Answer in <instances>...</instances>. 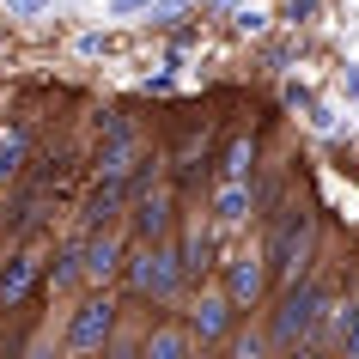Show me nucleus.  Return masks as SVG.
I'll return each instance as SVG.
<instances>
[{"instance_id": "2eb2a0df", "label": "nucleus", "mask_w": 359, "mask_h": 359, "mask_svg": "<svg viewBox=\"0 0 359 359\" xmlns=\"http://www.w3.org/2000/svg\"><path fill=\"white\" fill-rule=\"evenodd\" d=\"M208 256H213V244H208V231H189V238H183V244H177V262H183V280H201V274H208Z\"/></svg>"}, {"instance_id": "f257e3e1", "label": "nucleus", "mask_w": 359, "mask_h": 359, "mask_svg": "<svg viewBox=\"0 0 359 359\" xmlns=\"http://www.w3.org/2000/svg\"><path fill=\"white\" fill-rule=\"evenodd\" d=\"M323 317H329L323 286L317 280H292L286 299H280V311H274V323H268V347H311Z\"/></svg>"}, {"instance_id": "7ed1b4c3", "label": "nucleus", "mask_w": 359, "mask_h": 359, "mask_svg": "<svg viewBox=\"0 0 359 359\" xmlns=\"http://www.w3.org/2000/svg\"><path fill=\"white\" fill-rule=\"evenodd\" d=\"M304 250H311V213H304V208H280V213H274V226H268V244H262L268 274L292 286V280H299V268H304Z\"/></svg>"}, {"instance_id": "ddd939ff", "label": "nucleus", "mask_w": 359, "mask_h": 359, "mask_svg": "<svg viewBox=\"0 0 359 359\" xmlns=\"http://www.w3.org/2000/svg\"><path fill=\"white\" fill-rule=\"evenodd\" d=\"M25 158H31V128H25V122L0 128V189L25 177Z\"/></svg>"}, {"instance_id": "6ab92c4d", "label": "nucleus", "mask_w": 359, "mask_h": 359, "mask_svg": "<svg viewBox=\"0 0 359 359\" xmlns=\"http://www.w3.org/2000/svg\"><path fill=\"white\" fill-rule=\"evenodd\" d=\"M147 6H158V0H110V19H128V13H147Z\"/></svg>"}, {"instance_id": "4468645a", "label": "nucleus", "mask_w": 359, "mask_h": 359, "mask_svg": "<svg viewBox=\"0 0 359 359\" xmlns=\"http://www.w3.org/2000/svg\"><path fill=\"white\" fill-rule=\"evenodd\" d=\"M189 347H195V335H189V329H170V323L140 341V353H147V359H183Z\"/></svg>"}, {"instance_id": "20e7f679", "label": "nucleus", "mask_w": 359, "mask_h": 359, "mask_svg": "<svg viewBox=\"0 0 359 359\" xmlns=\"http://www.w3.org/2000/svg\"><path fill=\"white\" fill-rule=\"evenodd\" d=\"M170 219H177V208H170V189L165 183H152V165L134 170V201H128V226L140 244H165L170 238Z\"/></svg>"}, {"instance_id": "f8f14e48", "label": "nucleus", "mask_w": 359, "mask_h": 359, "mask_svg": "<svg viewBox=\"0 0 359 359\" xmlns=\"http://www.w3.org/2000/svg\"><path fill=\"white\" fill-rule=\"evenodd\" d=\"M250 208H256L250 177H219V189H213V219H219V226H238V219H250Z\"/></svg>"}, {"instance_id": "aec40b11", "label": "nucleus", "mask_w": 359, "mask_h": 359, "mask_svg": "<svg viewBox=\"0 0 359 359\" xmlns=\"http://www.w3.org/2000/svg\"><path fill=\"white\" fill-rule=\"evenodd\" d=\"M6 6H13L19 19H37V13H43V6H49V0H6Z\"/></svg>"}, {"instance_id": "39448f33", "label": "nucleus", "mask_w": 359, "mask_h": 359, "mask_svg": "<svg viewBox=\"0 0 359 359\" xmlns=\"http://www.w3.org/2000/svg\"><path fill=\"white\" fill-rule=\"evenodd\" d=\"M147 158V140L128 116H104V147H97V177H134V165Z\"/></svg>"}, {"instance_id": "f03ea898", "label": "nucleus", "mask_w": 359, "mask_h": 359, "mask_svg": "<svg viewBox=\"0 0 359 359\" xmlns=\"http://www.w3.org/2000/svg\"><path fill=\"white\" fill-rule=\"evenodd\" d=\"M122 280H128V292L134 299H152V304H165V299H177L183 292V262H177V250H170V238L165 244H140L122 262Z\"/></svg>"}, {"instance_id": "412c9836", "label": "nucleus", "mask_w": 359, "mask_h": 359, "mask_svg": "<svg viewBox=\"0 0 359 359\" xmlns=\"http://www.w3.org/2000/svg\"><path fill=\"white\" fill-rule=\"evenodd\" d=\"M226 6H250V0H226Z\"/></svg>"}, {"instance_id": "a211bd4d", "label": "nucleus", "mask_w": 359, "mask_h": 359, "mask_svg": "<svg viewBox=\"0 0 359 359\" xmlns=\"http://www.w3.org/2000/svg\"><path fill=\"white\" fill-rule=\"evenodd\" d=\"M341 353H347V359H359V299L347 304V323H341Z\"/></svg>"}, {"instance_id": "1a4fd4ad", "label": "nucleus", "mask_w": 359, "mask_h": 359, "mask_svg": "<svg viewBox=\"0 0 359 359\" xmlns=\"http://www.w3.org/2000/svg\"><path fill=\"white\" fill-rule=\"evenodd\" d=\"M231 323H238V304L231 292H195V311H189V335L195 341H231Z\"/></svg>"}, {"instance_id": "f3484780", "label": "nucleus", "mask_w": 359, "mask_h": 359, "mask_svg": "<svg viewBox=\"0 0 359 359\" xmlns=\"http://www.w3.org/2000/svg\"><path fill=\"white\" fill-rule=\"evenodd\" d=\"M67 280H79V244H67L55 256V268H49V286H67Z\"/></svg>"}, {"instance_id": "9b49d317", "label": "nucleus", "mask_w": 359, "mask_h": 359, "mask_svg": "<svg viewBox=\"0 0 359 359\" xmlns=\"http://www.w3.org/2000/svg\"><path fill=\"white\" fill-rule=\"evenodd\" d=\"M128 201H134V177H97V189L86 195V226H110Z\"/></svg>"}, {"instance_id": "6e6552de", "label": "nucleus", "mask_w": 359, "mask_h": 359, "mask_svg": "<svg viewBox=\"0 0 359 359\" xmlns=\"http://www.w3.org/2000/svg\"><path fill=\"white\" fill-rule=\"evenodd\" d=\"M43 280V256L37 250H13L6 262H0V311H19Z\"/></svg>"}, {"instance_id": "423d86ee", "label": "nucleus", "mask_w": 359, "mask_h": 359, "mask_svg": "<svg viewBox=\"0 0 359 359\" xmlns=\"http://www.w3.org/2000/svg\"><path fill=\"white\" fill-rule=\"evenodd\" d=\"M116 335V299L104 292V299H86L74 311V323H67V353H97V347H110Z\"/></svg>"}, {"instance_id": "dca6fc26", "label": "nucleus", "mask_w": 359, "mask_h": 359, "mask_svg": "<svg viewBox=\"0 0 359 359\" xmlns=\"http://www.w3.org/2000/svg\"><path fill=\"white\" fill-rule=\"evenodd\" d=\"M256 170V134H231L226 158H219V177H250Z\"/></svg>"}, {"instance_id": "9d476101", "label": "nucleus", "mask_w": 359, "mask_h": 359, "mask_svg": "<svg viewBox=\"0 0 359 359\" xmlns=\"http://www.w3.org/2000/svg\"><path fill=\"white\" fill-rule=\"evenodd\" d=\"M262 286H268V256H262V250L231 256V268H226V292H231V304H238V311H256V304H262Z\"/></svg>"}, {"instance_id": "0eeeda50", "label": "nucleus", "mask_w": 359, "mask_h": 359, "mask_svg": "<svg viewBox=\"0 0 359 359\" xmlns=\"http://www.w3.org/2000/svg\"><path fill=\"white\" fill-rule=\"evenodd\" d=\"M122 238H116L110 226H86V244H79V280H92V286H104V280H116L122 274Z\"/></svg>"}]
</instances>
